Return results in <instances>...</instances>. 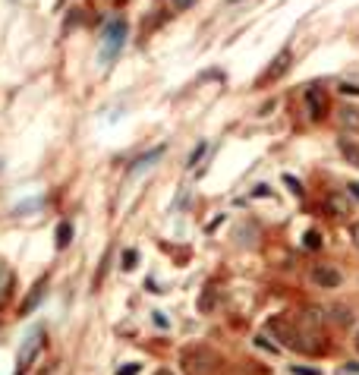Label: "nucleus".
Listing matches in <instances>:
<instances>
[{"label":"nucleus","mask_w":359,"mask_h":375,"mask_svg":"<svg viewBox=\"0 0 359 375\" xmlns=\"http://www.w3.org/2000/svg\"><path fill=\"white\" fill-rule=\"evenodd\" d=\"M180 366L186 375H211L221 366V356L211 347H205V344H193V347L180 350Z\"/></svg>","instance_id":"f257e3e1"},{"label":"nucleus","mask_w":359,"mask_h":375,"mask_svg":"<svg viewBox=\"0 0 359 375\" xmlns=\"http://www.w3.org/2000/svg\"><path fill=\"white\" fill-rule=\"evenodd\" d=\"M127 35H129L127 19H114L111 26L105 28V38H101V63L105 66H111L117 57H120L123 44H127Z\"/></svg>","instance_id":"f03ea898"},{"label":"nucleus","mask_w":359,"mask_h":375,"mask_svg":"<svg viewBox=\"0 0 359 375\" xmlns=\"http://www.w3.org/2000/svg\"><path fill=\"white\" fill-rule=\"evenodd\" d=\"M41 344H45V328H32L28 334L23 337V344H19L16 350V369H13V375H26L28 369H32V363L38 359L41 353Z\"/></svg>","instance_id":"7ed1b4c3"},{"label":"nucleus","mask_w":359,"mask_h":375,"mask_svg":"<svg viewBox=\"0 0 359 375\" xmlns=\"http://www.w3.org/2000/svg\"><path fill=\"white\" fill-rule=\"evenodd\" d=\"M303 101H306V110H309L312 120H321V117L328 114V95H325V88L309 85L303 92Z\"/></svg>","instance_id":"20e7f679"},{"label":"nucleus","mask_w":359,"mask_h":375,"mask_svg":"<svg viewBox=\"0 0 359 375\" xmlns=\"http://www.w3.org/2000/svg\"><path fill=\"white\" fill-rule=\"evenodd\" d=\"M312 281L325 290H334V287L343 284V275L337 271V265H315L312 268Z\"/></svg>","instance_id":"39448f33"},{"label":"nucleus","mask_w":359,"mask_h":375,"mask_svg":"<svg viewBox=\"0 0 359 375\" xmlns=\"http://www.w3.org/2000/svg\"><path fill=\"white\" fill-rule=\"evenodd\" d=\"M290 63H293V51H290V48H284L281 54H277L274 60H271V66L265 70V76H262V83H277V79H281L284 73L290 70Z\"/></svg>","instance_id":"423d86ee"},{"label":"nucleus","mask_w":359,"mask_h":375,"mask_svg":"<svg viewBox=\"0 0 359 375\" xmlns=\"http://www.w3.org/2000/svg\"><path fill=\"white\" fill-rule=\"evenodd\" d=\"M45 293H48V275L45 278H38V281L32 284V290H28V297L23 300V306H19V315H32L35 309H38V303L45 300Z\"/></svg>","instance_id":"0eeeda50"},{"label":"nucleus","mask_w":359,"mask_h":375,"mask_svg":"<svg viewBox=\"0 0 359 375\" xmlns=\"http://www.w3.org/2000/svg\"><path fill=\"white\" fill-rule=\"evenodd\" d=\"M325 211L331 218H347L350 211H353V205H350V193H328L325 196Z\"/></svg>","instance_id":"6e6552de"},{"label":"nucleus","mask_w":359,"mask_h":375,"mask_svg":"<svg viewBox=\"0 0 359 375\" xmlns=\"http://www.w3.org/2000/svg\"><path fill=\"white\" fill-rule=\"evenodd\" d=\"M337 123H341L343 130H350V132H359V107L343 105L341 110H337Z\"/></svg>","instance_id":"1a4fd4ad"},{"label":"nucleus","mask_w":359,"mask_h":375,"mask_svg":"<svg viewBox=\"0 0 359 375\" xmlns=\"http://www.w3.org/2000/svg\"><path fill=\"white\" fill-rule=\"evenodd\" d=\"M218 300H221V293H218V287L215 284H208L202 290V297H199V312L202 315H211L218 309Z\"/></svg>","instance_id":"9d476101"},{"label":"nucleus","mask_w":359,"mask_h":375,"mask_svg":"<svg viewBox=\"0 0 359 375\" xmlns=\"http://www.w3.org/2000/svg\"><path fill=\"white\" fill-rule=\"evenodd\" d=\"M337 152L343 154V161H347V164H353V167H359V145L356 142H350V139H337Z\"/></svg>","instance_id":"9b49d317"},{"label":"nucleus","mask_w":359,"mask_h":375,"mask_svg":"<svg viewBox=\"0 0 359 375\" xmlns=\"http://www.w3.org/2000/svg\"><path fill=\"white\" fill-rule=\"evenodd\" d=\"M161 154H164V145H155L151 152H145L142 158H136L133 161V167H129V174H139V171H145V167H151V161H158Z\"/></svg>","instance_id":"f8f14e48"},{"label":"nucleus","mask_w":359,"mask_h":375,"mask_svg":"<svg viewBox=\"0 0 359 375\" xmlns=\"http://www.w3.org/2000/svg\"><path fill=\"white\" fill-rule=\"evenodd\" d=\"M10 297H13V271L0 262V306H4Z\"/></svg>","instance_id":"ddd939ff"},{"label":"nucleus","mask_w":359,"mask_h":375,"mask_svg":"<svg viewBox=\"0 0 359 375\" xmlns=\"http://www.w3.org/2000/svg\"><path fill=\"white\" fill-rule=\"evenodd\" d=\"M73 243V224L70 221H60V224H57V240H54V246L57 249H67Z\"/></svg>","instance_id":"4468645a"},{"label":"nucleus","mask_w":359,"mask_h":375,"mask_svg":"<svg viewBox=\"0 0 359 375\" xmlns=\"http://www.w3.org/2000/svg\"><path fill=\"white\" fill-rule=\"evenodd\" d=\"M331 312H334V322H337V325H353V309H350V306H341V303H337V306H331Z\"/></svg>","instance_id":"2eb2a0df"},{"label":"nucleus","mask_w":359,"mask_h":375,"mask_svg":"<svg viewBox=\"0 0 359 375\" xmlns=\"http://www.w3.org/2000/svg\"><path fill=\"white\" fill-rule=\"evenodd\" d=\"M284 183H287V186H290V193H293V196H299V199H303V193H306V189H303V183H299L296 176L284 174Z\"/></svg>","instance_id":"dca6fc26"},{"label":"nucleus","mask_w":359,"mask_h":375,"mask_svg":"<svg viewBox=\"0 0 359 375\" xmlns=\"http://www.w3.org/2000/svg\"><path fill=\"white\" fill-rule=\"evenodd\" d=\"M255 344H259L262 350H268V353H281V347H277V344H271L268 334H259V337H255Z\"/></svg>","instance_id":"f3484780"},{"label":"nucleus","mask_w":359,"mask_h":375,"mask_svg":"<svg viewBox=\"0 0 359 375\" xmlns=\"http://www.w3.org/2000/svg\"><path fill=\"white\" fill-rule=\"evenodd\" d=\"M321 246V233L318 231H306V249H318Z\"/></svg>","instance_id":"a211bd4d"},{"label":"nucleus","mask_w":359,"mask_h":375,"mask_svg":"<svg viewBox=\"0 0 359 375\" xmlns=\"http://www.w3.org/2000/svg\"><path fill=\"white\" fill-rule=\"evenodd\" d=\"M133 265H136V249H127V253H123V268H133Z\"/></svg>","instance_id":"6ab92c4d"},{"label":"nucleus","mask_w":359,"mask_h":375,"mask_svg":"<svg viewBox=\"0 0 359 375\" xmlns=\"http://www.w3.org/2000/svg\"><path fill=\"white\" fill-rule=\"evenodd\" d=\"M341 372H347V375H359V359H353V363H343V366H341Z\"/></svg>","instance_id":"aec40b11"},{"label":"nucleus","mask_w":359,"mask_h":375,"mask_svg":"<svg viewBox=\"0 0 359 375\" xmlns=\"http://www.w3.org/2000/svg\"><path fill=\"white\" fill-rule=\"evenodd\" d=\"M202 154H205V142H199V149H195L193 154H189V167H193V164H199V158H202Z\"/></svg>","instance_id":"412c9836"},{"label":"nucleus","mask_w":359,"mask_h":375,"mask_svg":"<svg viewBox=\"0 0 359 375\" xmlns=\"http://www.w3.org/2000/svg\"><path fill=\"white\" fill-rule=\"evenodd\" d=\"M293 375H318V369H306V366H290Z\"/></svg>","instance_id":"4be33fe9"},{"label":"nucleus","mask_w":359,"mask_h":375,"mask_svg":"<svg viewBox=\"0 0 359 375\" xmlns=\"http://www.w3.org/2000/svg\"><path fill=\"white\" fill-rule=\"evenodd\" d=\"M350 240H353V246L359 249V221H353V224H350Z\"/></svg>","instance_id":"5701e85b"},{"label":"nucleus","mask_w":359,"mask_h":375,"mask_svg":"<svg viewBox=\"0 0 359 375\" xmlns=\"http://www.w3.org/2000/svg\"><path fill=\"white\" fill-rule=\"evenodd\" d=\"M341 95H359V85H353V83H341Z\"/></svg>","instance_id":"b1692460"},{"label":"nucleus","mask_w":359,"mask_h":375,"mask_svg":"<svg viewBox=\"0 0 359 375\" xmlns=\"http://www.w3.org/2000/svg\"><path fill=\"white\" fill-rule=\"evenodd\" d=\"M136 372H139V363H127L117 375H136Z\"/></svg>","instance_id":"393cba45"},{"label":"nucleus","mask_w":359,"mask_h":375,"mask_svg":"<svg viewBox=\"0 0 359 375\" xmlns=\"http://www.w3.org/2000/svg\"><path fill=\"white\" fill-rule=\"evenodd\" d=\"M195 0H173V10H189Z\"/></svg>","instance_id":"a878e982"},{"label":"nucleus","mask_w":359,"mask_h":375,"mask_svg":"<svg viewBox=\"0 0 359 375\" xmlns=\"http://www.w3.org/2000/svg\"><path fill=\"white\" fill-rule=\"evenodd\" d=\"M347 189H350V199H359V180H353Z\"/></svg>","instance_id":"bb28decb"},{"label":"nucleus","mask_w":359,"mask_h":375,"mask_svg":"<svg viewBox=\"0 0 359 375\" xmlns=\"http://www.w3.org/2000/svg\"><path fill=\"white\" fill-rule=\"evenodd\" d=\"M353 347H356V353H359V331H356V337H353Z\"/></svg>","instance_id":"cd10ccee"},{"label":"nucleus","mask_w":359,"mask_h":375,"mask_svg":"<svg viewBox=\"0 0 359 375\" xmlns=\"http://www.w3.org/2000/svg\"><path fill=\"white\" fill-rule=\"evenodd\" d=\"M155 375H173V372H171V369H158Z\"/></svg>","instance_id":"c85d7f7f"},{"label":"nucleus","mask_w":359,"mask_h":375,"mask_svg":"<svg viewBox=\"0 0 359 375\" xmlns=\"http://www.w3.org/2000/svg\"><path fill=\"white\" fill-rule=\"evenodd\" d=\"M230 4H237V0H230Z\"/></svg>","instance_id":"c756f323"}]
</instances>
